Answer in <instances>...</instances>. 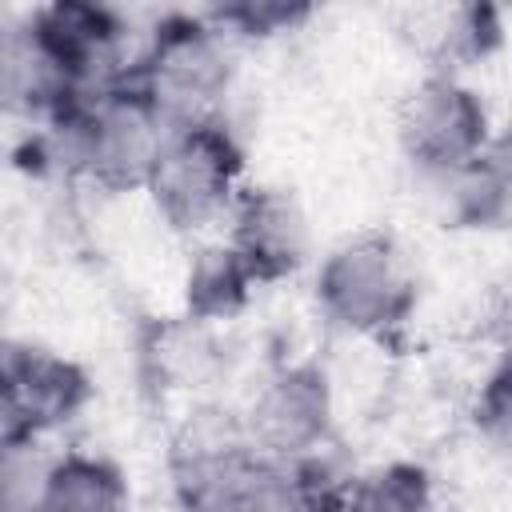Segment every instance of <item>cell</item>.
<instances>
[{"mask_svg": "<svg viewBox=\"0 0 512 512\" xmlns=\"http://www.w3.org/2000/svg\"><path fill=\"white\" fill-rule=\"evenodd\" d=\"M128 76L152 96L172 128L212 120L208 108L228 88V56L220 44V28L208 16L172 12L156 24L148 52L128 64Z\"/></svg>", "mask_w": 512, "mask_h": 512, "instance_id": "obj_1", "label": "cell"}, {"mask_svg": "<svg viewBox=\"0 0 512 512\" xmlns=\"http://www.w3.org/2000/svg\"><path fill=\"white\" fill-rule=\"evenodd\" d=\"M440 184L448 188V212L456 224L468 228H492L512 212V200L500 184V176L492 172V164L480 156L448 176H440Z\"/></svg>", "mask_w": 512, "mask_h": 512, "instance_id": "obj_14", "label": "cell"}, {"mask_svg": "<svg viewBox=\"0 0 512 512\" xmlns=\"http://www.w3.org/2000/svg\"><path fill=\"white\" fill-rule=\"evenodd\" d=\"M168 132L172 124L164 120V112L124 72L112 88L96 92L88 104V172L84 176L112 192L148 184Z\"/></svg>", "mask_w": 512, "mask_h": 512, "instance_id": "obj_5", "label": "cell"}, {"mask_svg": "<svg viewBox=\"0 0 512 512\" xmlns=\"http://www.w3.org/2000/svg\"><path fill=\"white\" fill-rule=\"evenodd\" d=\"M400 148L436 180L480 160L488 148V112L452 72H432L400 104Z\"/></svg>", "mask_w": 512, "mask_h": 512, "instance_id": "obj_4", "label": "cell"}, {"mask_svg": "<svg viewBox=\"0 0 512 512\" xmlns=\"http://www.w3.org/2000/svg\"><path fill=\"white\" fill-rule=\"evenodd\" d=\"M484 160L492 164V172L500 176V184H504V192H508V200H512V124H508L496 140H488Z\"/></svg>", "mask_w": 512, "mask_h": 512, "instance_id": "obj_17", "label": "cell"}, {"mask_svg": "<svg viewBox=\"0 0 512 512\" xmlns=\"http://www.w3.org/2000/svg\"><path fill=\"white\" fill-rule=\"evenodd\" d=\"M476 424L496 448L512 452V356H504L500 368L484 380L476 400Z\"/></svg>", "mask_w": 512, "mask_h": 512, "instance_id": "obj_16", "label": "cell"}, {"mask_svg": "<svg viewBox=\"0 0 512 512\" xmlns=\"http://www.w3.org/2000/svg\"><path fill=\"white\" fill-rule=\"evenodd\" d=\"M332 420L328 376L316 364L280 368L248 412V440L272 460H300L320 448Z\"/></svg>", "mask_w": 512, "mask_h": 512, "instance_id": "obj_8", "label": "cell"}, {"mask_svg": "<svg viewBox=\"0 0 512 512\" xmlns=\"http://www.w3.org/2000/svg\"><path fill=\"white\" fill-rule=\"evenodd\" d=\"M236 176L240 148L232 132L216 120H196L168 132L144 188L152 192L156 212L172 228L188 232L236 204Z\"/></svg>", "mask_w": 512, "mask_h": 512, "instance_id": "obj_2", "label": "cell"}, {"mask_svg": "<svg viewBox=\"0 0 512 512\" xmlns=\"http://www.w3.org/2000/svg\"><path fill=\"white\" fill-rule=\"evenodd\" d=\"M256 288L252 268L240 260L232 244H212L196 252L188 280H184V304L192 320H224L244 308L248 292Z\"/></svg>", "mask_w": 512, "mask_h": 512, "instance_id": "obj_11", "label": "cell"}, {"mask_svg": "<svg viewBox=\"0 0 512 512\" xmlns=\"http://www.w3.org/2000/svg\"><path fill=\"white\" fill-rule=\"evenodd\" d=\"M32 512H128V484L116 464L68 452L44 468Z\"/></svg>", "mask_w": 512, "mask_h": 512, "instance_id": "obj_10", "label": "cell"}, {"mask_svg": "<svg viewBox=\"0 0 512 512\" xmlns=\"http://www.w3.org/2000/svg\"><path fill=\"white\" fill-rule=\"evenodd\" d=\"M24 36L72 84L76 96H96L128 72L124 68V24L112 8L56 0L28 16Z\"/></svg>", "mask_w": 512, "mask_h": 512, "instance_id": "obj_6", "label": "cell"}, {"mask_svg": "<svg viewBox=\"0 0 512 512\" xmlns=\"http://www.w3.org/2000/svg\"><path fill=\"white\" fill-rule=\"evenodd\" d=\"M492 340L504 348V356H512V284H504V292L492 304Z\"/></svg>", "mask_w": 512, "mask_h": 512, "instance_id": "obj_18", "label": "cell"}, {"mask_svg": "<svg viewBox=\"0 0 512 512\" xmlns=\"http://www.w3.org/2000/svg\"><path fill=\"white\" fill-rule=\"evenodd\" d=\"M432 28L420 32V48L436 60V68H460L472 60H484L500 44V12L488 4H460V8H436Z\"/></svg>", "mask_w": 512, "mask_h": 512, "instance_id": "obj_12", "label": "cell"}, {"mask_svg": "<svg viewBox=\"0 0 512 512\" xmlns=\"http://www.w3.org/2000/svg\"><path fill=\"white\" fill-rule=\"evenodd\" d=\"M432 484L416 464H384L348 484V512H428Z\"/></svg>", "mask_w": 512, "mask_h": 512, "instance_id": "obj_13", "label": "cell"}, {"mask_svg": "<svg viewBox=\"0 0 512 512\" xmlns=\"http://www.w3.org/2000/svg\"><path fill=\"white\" fill-rule=\"evenodd\" d=\"M88 400L80 364L32 344H4V448H28L36 436L72 420Z\"/></svg>", "mask_w": 512, "mask_h": 512, "instance_id": "obj_7", "label": "cell"}, {"mask_svg": "<svg viewBox=\"0 0 512 512\" xmlns=\"http://www.w3.org/2000/svg\"><path fill=\"white\" fill-rule=\"evenodd\" d=\"M256 284L296 272L308 256V220L288 188H244L232 204V240Z\"/></svg>", "mask_w": 512, "mask_h": 512, "instance_id": "obj_9", "label": "cell"}, {"mask_svg": "<svg viewBox=\"0 0 512 512\" xmlns=\"http://www.w3.org/2000/svg\"><path fill=\"white\" fill-rule=\"evenodd\" d=\"M312 8L304 4H272V0H260V4H224V8H212L208 12V24L212 28H236L244 36H272V32H288L292 24L308 20Z\"/></svg>", "mask_w": 512, "mask_h": 512, "instance_id": "obj_15", "label": "cell"}, {"mask_svg": "<svg viewBox=\"0 0 512 512\" xmlns=\"http://www.w3.org/2000/svg\"><path fill=\"white\" fill-rule=\"evenodd\" d=\"M320 308L352 332H388L408 320L416 304V280L404 252L380 236L360 232L328 252L316 276Z\"/></svg>", "mask_w": 512, "mask_h": 512, "instance_id": "obj_3", "label": "cell"}]
</instances>
